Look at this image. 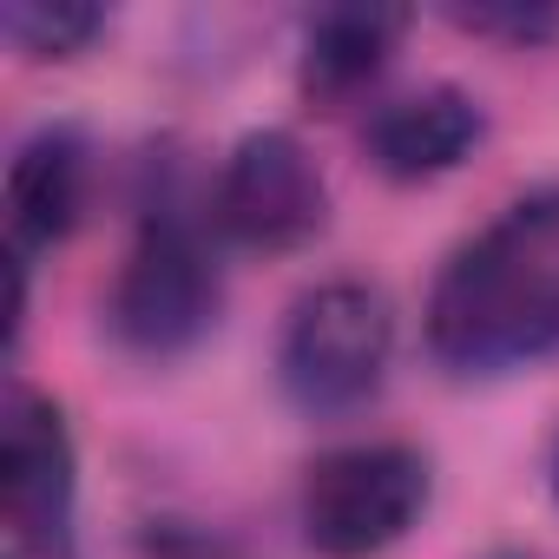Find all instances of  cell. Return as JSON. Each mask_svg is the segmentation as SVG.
Instances as JSON below:
<instances>
[{
    "label": "cell",
    "instance_id": "obj_13",
    "mask_svg": "<svg viewBox=\"0 0 559 559\" xmlns=\"http://www.w3.org/2000/svg\"><path fill=\"white\" fill-rule=\"evenodd\" d=\"M552 493H559V448H552Z\"/></svg>",
    "mask_w": 559,
    "mask_h": 559
},
{
    "label": "cell",
    "instance_id": "obj_6",
    "mask_svg": "<svg viewBox=\"0 0 559 559\" xmlns=\"http://www.w3.org/2000/svg\"><path fill=\"white\" fill-rule=\"evenodd\" d=\"M80 493L73 435L53 395L14 389L8 421H0V513H8V546H67Z\"/></svg>",
    "mask_w": 559,
    "mask_h": 559
},
{
    "label": "cell",
    "instance_id": "obj_1",
    "mask_svg": "<svg viewBox=\"0 0 559 559\" xmlns=\"http://www.w3.org/2000/svg\"><path fill=\"white\" fill-rule=\"evenodd\" d=\"M428 349L454 376H500L559 349V185L513 198L441 263Z\"/></svg>",
    "mask_w": 559,
    "mask_h": 559
},
{
    "label": "cell",
    "instance_id": "obj_5",
    "mask_svg": "<svg viewBox=\"0 0 559 559\" xmlns=\"http://www.w3.org/2000/svg\"><path fill=\"white\" fill-rule=\"evenodd\" d=\"M217 230L243 250H304L330 224V185L297 132H243L217 171Z\"/></svg>",
    "mask_w": 559,
    "mask_h": 559
},
{
    "label": "cell",
    "instance_id": "obj_8",
    "mask_svg": "<svg viewBox=\"0 0 559 559\" xmlns=\"http://www.w3.org/2000/svg\"><path fill=\"white\" fill-rule=\"evenodd\" d=\"M86 211V139L73 126H40L8 158V237L14 250H53Z\"/></svg>",
    "mask_w": 559,
    "mask_h": 559
},
{
    "label": "cell",
    "instance_id": "obj_3",
    "mask_svg": "<svg viewBox=\"0 0 559 559\" xmlns=\"http://www.w3.org/2000/svg\"><path fill=\"white\" fill-rule=\"evenodd\" d=\"M224 276L204 230L178 211H152L112 276L106 323L132 356H178L217 323Z\"/></svg>",
    "mask_w": 559,
    "mask_h": 559
},
{
    "label": "cell",
    "instance_id": "obj_2",
    "mask_svg": "<svg viewBox=\"0 0 559 559\" xmlns=\"http://www.w3.org/2000/svg\"><path fill=\"white\" fill-rule=\"evenodd\" d=\"M389 356H395L389 297L356 284V276H336V284H317L297 297L284 343H276V376H284L297 408L343 415L382 389Z\"/></svg>",
    "mask_w": 559,
    "mask_h": 559
},
{
    "label": "cell",
    "instance_id": "obj_10",
    "mask_svg": "<svg viewBox=\"0 0 559 559\" xmlns=\"http://www.w3.org/2000/svg\"><path fill=\"white\" fill-rule=\"evenodd\" d=\"M0 27H8V40L27 60H67L106 27V14L86 8V0H14V8L0 14Z\"/></svg>",
    "mask_w": 559,
    "mask_h": 559
},
{
    "label": "cell",
    "instance_id": "obj_9",
    "mask_svg": "<svg viewBox=\"0 0 559 559\" xmlns=\"http://www.w3.org/2000/svg\"><path fill=\"white\" fill-rule=\"evenodd\" d=\"M408 34V8H330L310 21L304 34V99L317 106H343L356 99L395 53V40Z\"/></svg>",
    "mask_w": 559,
    "mask_h": 559
},
{
    "label": "cell",
    "instance_id": "obj_12",
    "mask_svg": "<svg viewBox=\"0 0 559 559\" xmlns=\"http://www.w3.org/2000/svg\"><path fill=\"white\" fill-rule=\"evenodd\" d=\"M8 559H73L67 546H8Z\"/></svg>",
    "mask_w": 559,
    "mask_h": 559
},
{
    "label": "cell",
    "instance_id": "obj_4",
    "mask_svg": "<svg viewBox=\"0 0 559 559\" xmlns=\"http://www.w3.org/2000/svg\"><path fill=\"white\" fill-rule=\"evenodd\" d=\"M428 513V461L402 441H356L304 474V539L323 559H376Z\"/></svg>",
    "mask_w": 559,
    "mask_h": 559
},
{
    "label": "cell",
    "instance_id": "obj_7",
    "mask_svg": "<svg viewBox=\"0 0 559 559\" xmlns=\"http://www.w3.org/2000/svg\"><path fill=\"white\" fill-rule=\"evenodd\" d=\"M487 119L480 106L461 93V86H421V93H402L389 99L369 132H362V152L382 178L395 185H421V178H441L454 171L474 145H480Z\"/></svg>",
    "mask_w": 559,
    "mask_h": 559
},
{
    "label": "cell",
    "instance_id": "obj_14",
    "mask_svg": "<svg viewBox=\"0 0 559 559\" xmlns=\"http://www.w3.org/2000/svg\"><path fill=\"white\" fill-rule=\"evenodd\" d=\"M493 559H533V552H493Z\"/></svg>",
    "mask_w": 559,
    "mask_h": 559
},
{
    "label": "cell",
    "instance_id": "obj_11",
    "mask_svg": "<svg viewBox=\"0 0 559 559\" xmlns=\"http://www.w3.org/2000/svg\"><path fill=\"white\" fill-rule=\"evenodd\" d=\"M448 21L467 27V34L507 40V47H539V40L559 34V8H533V0H487V8H454Z\"/></svg>",
    "mask_w": 559,
    "mask_h": 559
}]
</instances>
